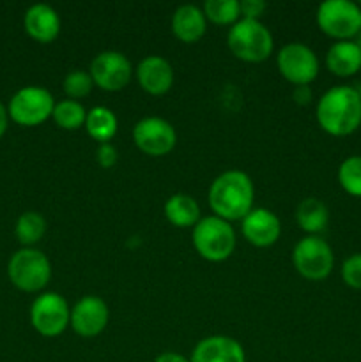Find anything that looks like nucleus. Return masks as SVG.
I'll list each match as a JSON object with an SVG mask.
<instances>
[{
  "label": "nucleus",
  "mask_w": 361,
  "mask_h": 362,
  "mask_svg": "<svg viewBox=\"0 0 361 362\" xmlns=\"http://www.w3.org/2000/svg\"><path fill=\"white\" fill-rule=\"evenodd\" d=\"M294 99H296L299 105H306V103H310L311 92H310V88H308V85L296 87V90H294Z\"/></svg>",
  "instance_id": "31"
},
{
  "label": "nucleus",
  "mask_w": 361,
  "mask_h": 362,
  "mask_svg": "<svg viewBox=\"0 0 361 362\" xmlns=\"http://www.w3.org/2000/svg\"><path fill=\"white\" fill-rule=\"evenodd\" d=\"M317 25L329 37L349 41L361 32V9L350 0H326L317 9Z\"/></svg>",
  "instance_id": "6"
},
{
  "label": "nucleus",
  "mask_w": 361,
  "mask_h": 362,
  "mask_svg": "<svg viewBox=\"0 0 361 362\" xmlns=\"http://www.w3.org/2000/svg\"><path fill=\"white\" fill-rule=\"evenodd\" d=\"M52 117L59 127L67 131H74L80 129L81 126H85L87 112H85L81 103L73 101V99H64V101L55 103Z\"/></svg>",
  "instance_id": "24"
},
{
  "label": "nucleus",
  "mask_w": 361,
  "mask_h": 362,
  "mask_svg": "<svg viewBox=\"0 0 361 362\" xmlns=\"http://www.w3.org/2000/svg\"><path fill=\"white\" fill-rule=\"evenodd\" d=\"M85 127L91 138H94L99 144H110L117 133V122L115 113L106 106H94L91 112H87V119H85Z\"/></svg>",
  "instance_id": "22"
},
{
  "label": "nucleus",
  "mask_w": 361,
  "mask_h": 362,
  "mask_svg": "<svg viewBox=\"0 0 361 362\" xmlns=\"http://www.w3.org/2000/svg\"><path fill=\"white\" fill-rule=\"evenodd\" d=\"M133 141L144 154L166 156L176 147L177 134L170 122L159 117H147L134 124L133 127Z\"/></svg>",
  "instance_id": "12"
},
{
  "label": "nucleus",
  "mask_w": 361,
  "mask_h": 362,
  "mask_svg": "<svg viewBox=\"0 0 361 362\" xmlns=\"http://www.w3.org/2000/svg\"><path fill=\"white\" fill-rule=\"evenodd\" d=\"M357 90V94H360V99H361V85H360V88H356Z\"/></svg>",
  "instance_id": "35"
},
{
  "label": "nucleus",
  "mask_w": 361,
  "mask_h": 362,
  "mask_svg": "<svg viewBox=\"0 0 361 362\" xmlns=\"http://www.w3.org/2000/svg\"><path fill=\"white\" fill-rule=\"evenodd\" d=\"M53 95L42 87H23L11 98L7 113L16 124L25 127L39 126L53 115Z\"/></svg>",
  "instance_id": "8"
},
{
  "label": "nucleus",
  "mask_w": 361,
  "mask_h": 362,
  "mask_svg": "<svg viewBox=\"0 0 361 362\" xmlns=\"http://www.w3.org/2000/svg\"><path fill=\"white\" fill-rule=\"evenodd\" d=\"M165 216L173 226L188 228L200 221V207L197 200L186 193H176L166 200Z\"/></svg>",
  "instance_id": "20"
},
{
  "label": "nucleus",
  "mask_w": 361,
  "mask_h": 362,
  "mask_svg": "<svg viewBox=\"0 0 361 362\" xmlns=\"http://www.w3.org/2000/svg\"><path fill=\"white\" fill-rule=\"evenodd\" d=\"M172 30L179 41L188 42V45L197 42L207 30L204 11L191 4L177 7L172 16Z\"/></svg>",
  "instance_id": "18"
},
{
  "label": "nucleus",
  "mask_w": 361,
  "mask_h": 362,
  "mask_svg": "<svg viewBox=\"0 0 361 362\" xmlns=\"http://www.w3.org/2000/svg\"><path fill=\"white\" fill-rule=\"evenodd\" d=\"M110 320V310L101 297L87 296L78 300L71 310L69 325L81 338H94L101 334Z\"/></svg>",
  "instance_id": "13"
},
{
  "label": "nucleus",
  "mask_w": 361,
  "mask_h": 362,
  "mask_svg": "<svg viewBox=\"0 0 361 362\" xmlns=\"http://www.w3.org/2000/svg\"><path fill=\"white\" fill-rule=\"evenodd\" d=\"M193 246L204 260L223 262L236 250V232L229 221L209 216L193 226Z\"/></svg>",
  "instance_id": "4"
},
{
  "label": "nucleus",
  "mask_w": 361,
  "mask_h": 362,
  "mask_svg": "<svg viewBox=\"0 0 361 362\" xmlns=\"http://www.w3.org/2000/svg\"><path fill=\"white\" fill-rule=\"evenodd\" d=\"M137 80L147 94L163 95L172 88L173 69L163 57L149 55L138 64Z\"/></svg>",
  "instance_id": "15"
},
{
  "label": "nucleus",
  "mask_w": 361,
  "mask_h": 362,
  "mask_svg": "<svg viewBox=\"0 0 361 362\" xmlns=\"http://www.w3.org/2000/svg\"><path fill=\"white\" fill-rule=\"evenodd\" d=\"M98 163L103 166V168H112L117 161V151L112 144H101L98 148Z\"/></svg>",
  "instance_id": "30"
},
{
  "label": "nucleus",
  "mask_w": 361,
  "mask_h": 362,
  "mask_svg": "<svg viewBox=\"0 0 361 362\" xmlns=\"http://www.w3.org/2000/svg\"><path fill=\"white\" fill-rule=\"evenodd\" d=\"M317 122L333 136H347L361 126V99L356 88L333 87L319 99Z\"/></svg>",
  "instance_id": "2"
},
{
  "label": "nucleus",
  "mask_w": 361,
  "mask_h": 362,
  "mask_svg": "<svg viewBox=\"0 0 361 362\" xmlns=\"http://www.w3.org/2000/svg\"><path fill=\"white\" fill-rule=\"evenodd\" d=\"M342 278L347 286L354 290H361V253L347 258L342 265Z\"/></svg>",
  "instance_id": "28"
},
{
  "label": "nucleus",
  "mask_w": 361,
  "mask_h": 362,
  "mask_svg": "<svg viewBox=\"0 0 361 362\" xmlns=\"http://www.w3.org/2000/svg\"><path fill=\"white\" fill-rule=\"evenodd\" d=\"M32 327L45 338H55L67 329L71 322V308L60 293L46 292L35 297L30 308Z\"/></svg>",
  "instance_id": "9"
},
{
  "label": "nucleus",
  "mask_w": 361,
  "mask_h": 362,
  "mask_svg": "<svg viewBox=\"0 0 361 362\" xmlns=\"http://www.w3.org/2000/svg\"><path fill=\"white\" fill-rule=\"evenodd\" d=\"M255 189L250 175L241 170H229L214 179L209 187V205L225 221H243L253 211Z\"/></svg>",
  "instance_id": "1"
},
{
  "label": "nucleus",
  "mask_w": 361,
  "mask_h": 362,
  "mask_svg": "<svg viewBox=\"0 0 361 362\" xmlns=\"http://www.w3.org/2000/svg\"><path fill=\"white\" fill-rule=\"evenodd\" d=\"M88 73H91L96 87L106 92H117L122 90L130 83L133 67L124 53L108 49V52H101L94 57Z\"/></svg>",
  "instance_id": "11"
},
{
  "label": "nucleus",
  "mask_w": 361,
  "mask_h": 362,
  "mask_svg": "<svg viewBox=\"0 0 361 362\" xmlns=\"http://www.w3.org/2000/svg\"><path fill=\"white\" fill-rule=\"evenodd\" d=\"M292 262L303 278L310 281H322L331 274L335 257L324 239L317 235H306L294 247Z\"/></svg>",
  "instance_id": "7"
},
{
  "label": "nucleus",
  "mask_w": 361,
  "mask_h": 362,
  "mask_svg": "<svg viewBox=\"0 0 361 362\" xmlns=\"http://www.w3.org/2000/svg\"><path fill=\"white\" fill-rule=\"evenodd\" d=\"M154 362H191V361L186 359L184 356H180V354L165 352V354H161V356L156 357Z\"/></svg>",
  "instance_id": "32"
},
{
  "label": "nucleus",
  "mask_w": 361,
  "mask_h": 362,
  "mask_svg": "<svg viewBox=\"0 0 361 362\" xmlns=\"http://www.w3.org/2000/svg\"><path fill=\"white\" fill-rule=\"evenodd\" d=\"M282 223L275 212L268 209H253L243 219V235L257 247H269L280 239Z\"/></svg>",
  "instance_id": "14"
},
{
  "label": "nucleus",
  "mask_w": 361,
  "mask_h": 362,
  "mask_svg": "<svg viewBox=\"0 0 361 362\" xmlns=\"http://www.w3.org/2000/svg\"><path fill=\"white\" fill-rule=\"evenodd\" d=\"M92 87H94V81H92L91 73H85V71H78V69L71 71L62 81L64 92H66L67 98H71L73 101L91 94Z\"/></svg>",
  "instance_id": "27"
},
{
  "label": "nucleus",
  "mask_w": 361,
  "mask_h": 362,
  "mask_svg": "<svg viewBox=\"0 0 361 362\" xmlns=\"http://www.w3.org/2000/svg\"><path fill=\"white\" fill-rule=\"evenodd\" d=\"M205 20L216 25H234L239 21L241 7L237 0H207L202 7Z\"/></svg>",
  "instance_id": "25"
},
{
  "label": "nucleus",
  "mask_w": 361,
  "mask_h": 362,
  "mask_svg": "<svg viewBox=\"0 0 361 362\" xmlns=\"http://www.w3.org/2000/svg\"><path fill=\"white\" fill-rule=\"evenodd\" d=\"M356 45H357V48H360V52H361V35H360V37H357Z\"/></svg>",
  "instance_id": "34"
},
{
  "label": "nucleus",
  "mask_w": 361,
  "mask_h": 362,
  "mask_svg": "<svg viewBox=\"0 0 361 362\" xmlns=\"http://www.w3.org/2000/svg\"><path fill=\"white\" fill-rule=\"evenodd\" d=\"M326 66L336 76H353L361 69V52L354 41H338L328 49Z\"/></svg>",
  "instance_id": "19"
},
{
  "label": "nucleus",
  "mask_w": 361,
  "mask_h": 362,
  "mask_svg": "<svg viewBox=\"0 0 361 362\" xmlns=\"http://www.w3.org/2000/svg\"><path fill=\"white\" fill-rule=\"evenodd\" d=\"M296 219L297 225L301 226L303 232H306L308 235H317L319 232H322V230L328 226V207H326L324 202H321L319 198H304V200L297 205Z\"/></svg>",
  "instance_id": "21"
},
{
  "label": "nucleus",
  "mask_w": 361,
  "mask_h": 362,
  "mask_svg": "<svg viewBox=\"0 0 361 362\" xmlns=\"http://www.w3.org/2000/svg\"><path fill=\"white\" fill-rule=\"evenodd\" d=\"M46 233V221L38 212H23L16 221V239L23 247H32Z\"/></svg>",
  "instance_id": "23"
},
{
  "label": "nucleus",
  "mask_w": 361,
  "mask_h": 362,
  "mask_svg": "<svg viewBox=\"0 0 361 362\" xmlns=\"http://www.w3.org/2000/svg\"><path fill=\"white\" fill-rule=\"evenodd\" d=\"M23 23L27 34L45 45L55 41L60 32L59 13L46 4H35V6L28 7Z\"/></svg>",
  "instance_id": "17"
},
{
  "label": "nucleus",
  "mask_w": 361,
  "mask_h": 362,
  "mask_svg": "<svg viewBox=\"0 0 361 362\" xmlns=\"http://www.w3.org/2000/svg\"><path fill=\"white\" fill-rule=\"evenodd\" d=\"M227 42L234 57L250 64L264 62L273 53L271 32L258 20L241 18L229 30Z\"/></svg>",
  "instance_id": "3"
},
{
  "label": "nucleus",
  "mask_w": 361,
  "mask_h": 362,
  "mask_svg": "<svg viewBox=\"0 0 361 362\" xmlns=\"http://www.w3.org/2000/svg\"><path fill=\"white\" fill-rule=\"evenodd\" d=\"M278 69L287 81L296 87L310 85L319 74V59L303 42H289L278 53Z\"/></svg>",
  "instance_id": "10"
},
{
  "label": "nucleus",
  "mask_w": 361,
  "mask_h": 362,
  "mask_svg": "<svg viewBox=\"0 0 361 362\" xmlns=\"http://www.w3.org/2000/svg\"><path fill=\"white\" fill-rule=\"evenodd\" d=\"M11 283L23 292H39L52 279V264L42 251L21 247L11 257L7 265Z\"/></svg>",
  "instance_id": "5"
},
{
  "label": "nucleus",
  "mask_w": 361,
  "mask_h": 362,
  "mask_svg": "<svg viewBox=\"0 0 361 362\" xmlns=\"http://www.w3.org/2000/svg\"><path fill=\"white\" fill-rule=\"evenodd\" d=\"M7 120H9V113H7L6 106L0 103V138H2L4 133L7 131Z\"/></svg>",
  "instance_id": "33"
},
{
  "label": "nucleus",
  "mask_w": 361,
  "mask_h": 362,
  "mask_svg": "<svg viewBox=\"0 0 361 362\" xmlns=\"http://www.w3.org/2000/svg\"><path fill=\"white\" fill-rule=\"evenodd\" d=\"M241 7V16L246 18V20H258L262 13L265 9V4L262 0H243L239 2Z\"/></svg>",
  "instance_id": "29"
},
{
  "label": "nucleus",
  "mask_w": 361,
  "mask_h": 362,
  "mask_svg": "<svg viewBox=\"0 0 361 362\" xmlns=\"http://www.w3.org/2000/svg\"><path fill=\"white\" fill-rule=\"evenodd\" d=\"M338 182L345 193L361 197V156H350L340 165Z\"/></svg>",
  "instance_id": "26"
},
{
  "label": "nucleus",
  "mask_w": 361,
  "mask_h": 362,
  "mask_svg": "<svg viewBox=\"0 0 361 362\" xmlns=\"http://www.w3.org/2000/svg\"><path fill=\"white\" fill-rule=\"evenodd\" d=\"M191 362H246V356L234 338L209 336L202 339L191 354Z\"/></svg>",
  "instance_id": "16"
}]
</instances>
